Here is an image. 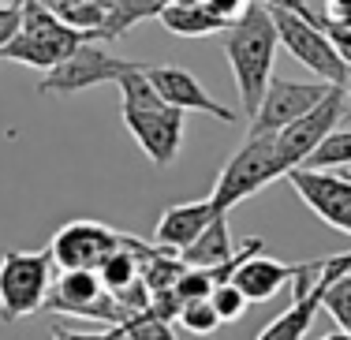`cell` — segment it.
Returning <instances> with one entry per match:
<instances>
[{
  "label": "cell",
  "instance_id": "obj_1",
  "mask_svg": "<svg viewBox=\"0 0 351 340\" xmlns=\"http://www.w3.org/2000/svg\"><path fill=\"white\" fill-rule=\"evenodd\" d=\"M224 41V56H228L232 79H236V94H239V112L247 120H254L258 105L265 97V86L273 79V56L280 49V34L273 12L250 0V8L221 34Z\"/></svg>",
  "mask_w": 351,
  "mask_h": 340
},
{
  "label": "cell",
  "instance_id": "obj_2",
  "mask_svg": "<svg viewBox=\"0 0 351 340\" xmlns=\"http://www.w3.org/2000/svg\"><path fill=\"white\" fill-rule=\"evenodd\" d=\"M23 30L12 45L0 49V60L12 64H27L38 71H53L56 64H64L82 41H101L94 34H82V30L68 27L56 12H49L38 0H23Z\"/></svg>",
  "mask_w": 351,
  "mask_h": 340
},
{
  "label": "cell",
  "instance_id": "obj_3",
  "mask_svg": "<svg viewBox=\"0 0 351 340\" xmlns=\"http://www.w3.org/2000/svg\"><path fill=\"white\" fill-rule=\"evenodd\" d=\"M53 280H56V262L49 247H41V251L8 247L0 254V321L15 326L30 314L45 311Z\"/></svg>",
  "mask_w": 351,
  "mask_h": 340
},
{
  "label": "cell",
  "instance_id": "obj_4",
  "mask_svg": "<svg viewBox=\"0 0 351 340\" xmlns=\"http://www.w3.org/2000/svg\"><path fill=\"white\" fill-rule=\"evenodd\" d=\"M280 176H284V165L277 157V138L247 135V143L224 161L221 176H217V184L210 191V202L217 206V213H228Z\"/></svg>",
  "mask_w": 351,
  "mask_h": 340
},
{
  "label": "cell",
  "instance_id": "obj_5",
  "mask_svg": "<svg viewBox=\"0 0 351 340\" xmlns=\"http://www.w3.org/2000/svg\"><path fill=\"white\" fill-rule=\"evenodd\" d=\"M348 269H351V251L332 254V258L303 262V269H299V277H295V300H291L288 311L277 314L254 340H303L306 329L314 326L317 311H322L329 280L340 277V273H348Z\"/></svg>",
  "mask_w": 351,
  "mask_h": 340
},
{
  "label": "cell",
  "instance_id": "obj_6",
  "mask_svg": "<svg viewBox=\"0 0 351 340\" xmlns=\"http://www.w3.org/2000/svg\"><path fill=\"white\" fill-rule=\"evenodd\" d=\"M273 23H277L280 45L303 64L306 71H314L322 82L340 90H351V68L340 60V53L332 49V41L325 38V30L311 19H299L291 12H273Z\"/></svg>",
  "mask_w": 351,
  "mask_h": 340
},
{
  "label": "cell",
  "instance_id": "obj_7",
  "mask_svg": "<svg viewBox=\"0 0 351 340\" xmlns=\"http://www.w3.org/2000/svg\"><path fill=\"white\" fill-rule=\"evenodd\" d=\"M344 116H351V90L332 86L322 105H314L306 116H299L288 127H280L273 138H277V157L284 165V176H288L291 169H303V161L322 146V138L329 135V131L340 127Z\"/></svg>",
  "mask_w": 351,
  "mask_h": 340
},
{
  "label": "cell",
  "instance_id": "obj_8",
  "mask_svg": "<svg viewBox=\"0 0 351 340\" xmlns=\"http://www.w3.org/2000/svg\"><path fill=\"white\" fill-rule=\"evenodd\" d=\"M45 311L71 314V318H86V321H105V326H123V321L131 318V314L108 295V288L101 284L97 269H60L53 280Z\"/></svg>",
  "mask_w": 351,
  "mask_h": 340
},
{
  "label": "cell",
  "instance_id": "obj_9",
  "mask_svg": "<svg viewBox=\"0 0 351 340\" xmlns=\"http://www.w3.org/2000/svg\"><path fill=\"white\" fill-rule=\"evenodd\" d=\"M135 68H142L138 60H123V56H112L97 41H82L64 64L45 71V79L38 82V94H82V90L101 86V82H116L123 71H135Z\"/></svg>",
  "mask_w": 351,
  "mask_h": 340
},
{
  "label": "cell",
  "instance_id": "obj_10",
  "mask_svg": "<svg viewBox=\"0 0 351 340\" xmlns=\"http://www.w3.org/2000/svg\"><path fill=\"white\" fill-rule=\"evenodd\" d=\"M120 120L123 127L131 131V138L138 143V150L157 165V169H169L176 161L183 146V112L172 109L169 101L161 105H146V109H135V105H120Z\"/></svg>",
  "mask_w": 351,
  "mask_h": 340
},
{
  "label": "cell",
  "instance_id": "obj_11",
  "mask_svg": "<svg viewBox=\"0 0 351 340\" xmlns=\"http://www.w3.org/2000/svg\"><path fill=\"white\" fill-rule=\"evenodd\" d=\"M329 82H291V79H269L265 97L258 105L254 120H250V135H277L280 127H288L291 120L306 116L314 105H322L329 97Z\"/></svg>",
  "mask_w": 351,
  "mask_h": 340
},
{
  "label": "cell",
  "instance_id": "obj_12",
  "mask_svg": "<svg viewBox=\"0 0 351 340\" xmlns=\"http://www.w3.org/2000/svg\"><path fill=\"white\" fill-rule=\"evenodd\" d=\"M120 243L123 236L101 221H68L49 239V251H53L56 269H97Z\"/></svg>",
  "mask_w": 351,
  "mask_h": 340
},
{
  "label": "cell",
  "instance_id": "obj_13",
  "mask_svg": "<svg viewBox=\"0 0 351 340\" xmlns=\"http://www.w3.org/2000/svg\"><path fill=\"white\" fill-rule=\"evenodd\" d=\"M288 184L295 195L325 221L329 228L351 236V180L337 172H317V169H291Z\"/></svg>",
  "mask_w": 351,
  "mask_h": 340
},
{
  "label": "cell",
  "instance_id": "obj_14",
  "mask_svg": "<svg viewBox=\"0 0 351 340\" xmlns=\"http://www.w3.org/2000/svg\"><path fill=\"white\" fill-rule=\"evenodd\" d=\"M154 90L161 94V101H169L172 109L180 112H202V116H213L221 123H236V109L221 105L217 97L206 94V86L195 79V71L187 68H176V64H157V68H146Z\"/></svg>",
  "mask_w": 351,
  "mask_h": 340
},
{
  "label": "cell",
  "instance_id": "obj_15",
  "mask_svg": "<svg viewBox=\"0 0 351 340\" xmlns=\"http://www.w3.org/2000/svg\"><path fill=\"white\" fill-rule=\"evenodd\" d=\"M213 217H217V206L210 202V195L198 198V202L169 206V210L161 213V221H157V228H154V243L165 247V251H172V254H183L206 228H210Z\"/></svg>",
  "mask_w": 351,
  "mask_h": 340
},
{
  "label": "cell",
  "instance_id": "obj_16",
  "mask_svg": "<svg viewBox=\"0 0 351 340\" xmlns=\"http://www.w3.org/2000/svg\"><path fill=\"white\" fill-rule=\"evenodd\" d=\"M299 269H303V262H299V265H288V262L269 258V254L258 251L254 258H247V262L236 269L232 284H236L239 292L247 295V303H269L273 295H280L284 288H288L291 280L299 277Z\"/></svg>",
  "mask_w": 351,
  "mask_h": 340
},
{
  "label": "cell",
  "instance_id": "obj_17",
  "mask_svg": "<svg viewBox=\"0 0 351 340\" xmlns=\"http://www.w3.org/2000/svg\"><path fill=\"white\" fill-rule=\"evenodd\" d=\"M157 19L165 23V30L176 38H210V34H224L232 27L228 19H221L217 12H210L206 0H195V4H165L157 12Z\"/></svg>",
  "mask_w": 351,
  "mask_h": 340
},
{
  "label": "cell",
  "instance_id": "obj_18",
  "mask_svg": "<svg viewBox=\"0 0 351 340\" xmlns=\"http://www.w3.org/2000/svg\"><path fill=\"white\" fill-rule=\"evenodd\" d=\"M236 251L239 247H236V239H232V232H228V213H217V217L210 221V228L180 254V262L195 265V269H217V265H224Z\"/></svg>",
  "mask_w": 351,
  "mask_h": 340
},
{
  "label": "cell",
  "instance_id": "obj_19",
  "mask_svg": "<svg viewBox=\"0 0 351 340\" xmlns=\"http://www.w3.org/2000/svg\"><path fill=\"white\" fill-rule=\"evenodd\" d=\"M97 277H101V284L108 288V295L112 300H120L128 288H135L138 284V254H135V247H131V239L123 236V243L116 247L108 258L97 265Z\"/></svg>",
  "mask_w": 351,
  "mask_h": 340
},
{
  "label": "cell",
  "instance_id": "obj_20",
  "mask_svg": "<svg viewBox=\"0 0 351 340\" xmlns=\"http://www.w3.org/2000/svg\"><path fill=\"white\" fill-rule=\"evenodd\" d=\"M105 8V38H120L128 34L131 27H138L142 19L157 15L165 8V0H101Z\"/></svg>",
  "mask_w": 351,
  "mask_h": 340
},
{
  "label": "cell",
  "instance_id": "obj_21",
  "mask_svg": "<svg viewBox=\"0 0 351 340\" xmlns=\"http://www.w3.org/2000/svg\"><path fill=\"white\" fill-rule=\"evenodd\" d=\"M351 165V127L348 131H329L322 138V146L303 161V169H317V172H332V169H344Z\"/></svg>",
  "mask_w": 351,
  "mask_h": 340
},
{
  "label": "cell",
  "instance_id": "obj_22",
  "mask_svg": "<svg viewBox=\"0 0 351 340\" xmlns=\"http://www.w3.org/2000/svg\"><path fill=\"white\" fill-rule=\"evenodd\" d=\"M322 306L332 314V321L340 326V333H348V337H351V269L329 280Z\"/></svg>",
  "mask_w": 351,
  "mask_h": 340
},
{
  "label": "cell",
  "instance_id": "obj_23",
  "mask_svg": "<svg viewBox=\"0 0 351 340\" xmlns=\"http://www.w3.org/2000/svg\"><path fill=\"white\" fill-rule=\"evenodd\" d=\"M213 273L210 269H195V265H183L180 277H176L172 292L180 303H198V300H210L213 295Z\"/></svg>",
  "mask_w": 351,
  "mask_h": 340
},
{
  "label": "cell",
  "instance_id": "obj_24",
  "mask_svg": "<svg viewBox=\"0 0 351 340\" xmlns=\"http://www.w3.org/2000/svg\"><path fill=\"white\" fill-rule=\"evenodd\" d=\"M180 326H183V329H191L195 337H213L217 329L224 326V321L217 318V311H213V303H210V300H198V303H183V311H180Z\"/></svg>",
  "mask_w": 351,
  "mask_h": 340
},
{
  "label": "cell",
  "instance_id": "obj_25",
  "mask_svg": "<svg viewBox=\"0 0 351 340\" xmlns=\"http://www.w3.org/2000/svg\"><path fill=\"white\" fill-rule=\"evenodd\" d=\"M123 333H128V340H180L176 329H172V321L154 318L149 311L131 314V318L123 321Z\"/></svg>",
  "mask_w": 351,
  "mask_h": 340
},
{
  "label": "cell",
  "instance_id": "obj_26",
  "mask_svg": "<svg viewBox=\"0 0 351 340\" xmlns=\"http://www.w3.org/2000/svg\"><path fill=\"white\" fill-rule=\"evenodd\" d=\"M210 303H213V311H217V318L221 321H239L247 314V295L239 292L232 280H224V284H217L213 288V295H210Z\"/></svg>",
  "mask_w": 351,
  "mask_h": 340
},
{
  "label": "cell",
  "instance_id": "obj_27",
  "mask_svg": "<svg viewBox=\"0 0 351 340\" xmlns=\"http://www.w3.org/2000/svg\"><path fill=\"white\" fill-rule=\"evenodd\" d=\"M322 30H325V38L332 41V49L340 53V60L351 68V19H325Z\"/></svg>",
  "mask_w": 351,
  "mask_h": 340
},
{
  "label": "cell",
  "instance_id": "obj_28",
  "mask_svg": "<svg viewBox=\"0 0 351 340\" xmlns=\"http://www.w3.org/2000/svg\"><path fill=\"white\" fill-rule=\"evenodd\" d=\"M23 30V8L19 4H0V49L12 45Z\"/></svg>",
  "mask_w": 351,
  "mask_h": 340
},
{
  "label": "cell",
  "instance_id": "obj_29",
  "mask_svg": "<svg viewBox=\"0 0 351 340\" xmlns=\"http://www.w3.org/2000/svg\"><path fill=\"white\" fill-rule=\"evenodd\" d=\"M254 4H262V8H269V12H291V15H299V19H311L322 27L325 23V15H317L306 0H254Z\"/></svg>",
  "mask_w": 351,
  "mask_h": 340
},
{
  "label": "cell",
  "instance_id": "obj_30",
  "mask_svg": "<svg viewBox=\"0 0 351 340\" xmlns=\"http://www.w3.org/2000/svg\"><path fill=\"white\" fill-rule=\"evenodd\" d=\"M49 340H128V333H123V326H108L101 333H79V329H68V326H53Z\"/></svg>",
  "mask_w": 351,
  "mask_h": 340
},
{
  "label": "cell",
  "instance_id": "obj_31",
  "mask_svg": "<svg viewBox=\"0 0 351 340\" xmlns=\"http://www.w3.org/2000/svg\"><path fill=\"white\" fill-rule=\"evenodd\" d=\"M206 4H210V12H217L221 19L236 23L239 15H243L247 8H250V0H206Z\"/></svg>",
  "mask_w": 351,
  "mask_h": 340
},
{
  "label": "cell",
  "instance_id": "obj_32",
  "mask_svg": "<svg viewBox=\"0 0 351 340\" xmlns=\"http://www.w3.org/2000/svg\"><path fill=\"white\" fill-rule=\"evenodd\" d=\"M329 15L325 19H351V0H325Z\"/></svg>",
  "mask_w": 351,
  "mask_h": 340
},
{
  "label": "cell",
  "instance_id": "obj_33",
  "mask_svg": "<svg viewBox=\"0 0 351 340\" xmlns=\"http://www.w3.org/2000/svg\"><path fill=\"white\" fill-rule=\"evenodd\" d=\"M322 340H351L348 333H329V337H322Z\"/></svg>",
  "mask_w": 351,
  "mask_h": 340
},
{
  "label": "cell",
  "instance_id": "obj_34",
  "mask_svg": "<svg viewBox=\"0 0 351 340\" xmlns=\"http://www.w3.org/2000/svg\"><path fill=\"white\" fill-rule=\"evenodd\" d=\"M165 4H195V0H165Z\"/></svg>",
  "mask_w": 351,
  "mask_h": 340
},
{
  "label": "cell",
  "instance_id": "obj_35",
  "mask_svg": "<svg viewBox=\"0 0 351 340\" xmlns=\"http://www.w3.org/2000/svg\"><path fill=\"white\" fill-rule=\"evenodd\" d=\"M0 4H23V0H0Z\"/></svg>",
  "mask_w": 351,
  "mask_h": 340
}]
</instances>
